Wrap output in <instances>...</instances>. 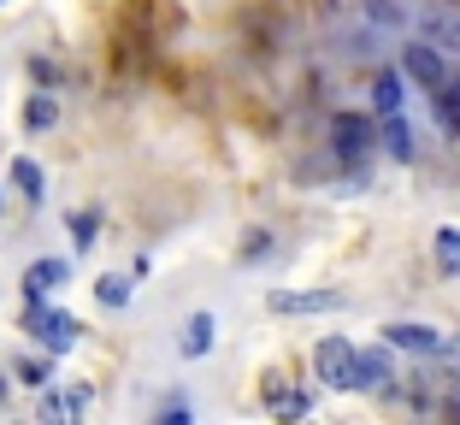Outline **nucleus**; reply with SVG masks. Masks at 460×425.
I'll return each instance as SVG.
<instances>
[{
  "label": "nucleus",
  "instance_id": "nucleus-1",
  "mask_svg": "<svg viewBox=\"0 0 460 425\" xmlns=\"http://www.w3.org/2000/svg\"><path fill=\"white\" fill-rule=\"evenodd\" d=\"M378 137H384V130H372L366 112H337V119H331V148H337L342 165L372 160V142H378Z\"/></svg>",
  "mask_w": 460,
  "mask_h": 425
},
{
  "label": "nucleus",
  "instance_id": "nucleus-2",
  "mask_svg": "<svg viewBox=\"0 0 460 425\" xmlns=\"http://www.w3.org/2000/svg\"><path fill=\"white\" fill-rule=\"evenodd\" d=\"M313 372H319V385H331V390H354L360 349H354L349 337H325V343L313 349Z\"/></svg>",
  "mask_w": 460,
  "mask_h": 425
},
{
  "label": "nucleus",
  "instance_id": "nucleus-3",
  "mask_svg": "<svg viewBox=\"0 0 460 425\" xmlns=\"http://www.w3.org/2000/svg\"><path fill=\"white\" fill-rule=\"evenodd\" d=\"M24 325L36 331V337H41V349H54V355H71V349H77V331H83L71 314H48V307H41V296H30Z\"/></svg>",
  "mask_w": 460,
  "mask_h": 425
},
{
  "label": "nucleus",
  "instance_id": "nucleus-4",
  "mask_svg": "<svg viewBox=\"0 0 460 425\" xmlns=\"http://www.w3.org/2000/svg\"><path fill=\"white\" fill-rule=\"evenodd\" d=\"M271 314H296V319H307V314H337V307H349V296L342 289H271Z\"/></svg>",
  "mask_w": 460,
  "mask_h": 425
},
{
  "label": "nucleus",
  "instance_id": "nucleus-5",
  "mask_svg": "<svg viewBox=\"0 0 460 425\" xmlns=\"http://www.w3.org/2000/svg\"><path fill=\"white\" fill-rule=\"evenodd\" d=\"M402 71H407L413 83H420L425 95H437V89L448 83V59L437 54L431 41H407V48H402Z\"/></svg>",
  "mask_w": 460,
  "mask_h": 425
},
{
  "label": "nucleus",
  "instance_id": "nucleus-6",
  "mask_svg": "<svg viewBox=\"0 0 460 425\" xmlns=\"http://www.w3.org/2000/svg\"><path fill=\"white\" fill-rule=\"evenodd\" d=\"M384 343L390 349H413V355H437L443 337H437L431 325H420V319H395V325H384Z\"/></svg>",
  "mask_w": 460,
  "mask_h": 425
},
{
  "label": "nucleus",
  "instance_id": "nucleus-7",
  "mask_svg": "<svg viewBox=\"0 0 460 425\" xmlns=\"http://www.w3.org/2000/svg\"><path fill=\"white\" fill-rule=\"evenodd\" d=\"M66 284H71V266L54 261V254H48V261H36L24 272V296H54V289H66Z\"/></svg>",
  "mask_w": 460,
  "mask_h": 425
},
{
  "label": "nucleus",
  "instance_id": "nucleus-8",
  "mask_svg": "<svg viewBox=\"0 0 460 425\" xmlns=\"http://www.w3.org/2000/svg\"><path fill=\"white\" fill-rule=\"evenodd\" d=\"M395 372H390V349H366L360 355V372H354V390H384Z\"/></svg>",
  "mask_w": 460,
  "mask_h": 425
},
{
  "label": "nucleus",
  "instance_id": "nucleus-9",
  "mask_svg": "<svg viewBox=\"0 0 460 425\" xmlns=\"http://www.w3.org/2000/svg\"><path fill=\"white\" fill-rule=\"evenodd\" d=\"M177 349L190 360H201L207 349H213V314H190V325H183V337H177Z\"/></svg>",
  "mask_w": 460,
  "mask_h": 425
},
{
  "label": "nucleus",
  "instance_id": "nucleus-10",
  "mask_svg": "<svg viewBox=\"0 0 460 425\" xmlns=\"http://www.w3.org/2000/svg\"><path fill=\"white\" fill-rule=\"evenodd\" d=\"M13 190L24 195V201H41V195H48V178H41V165L30 160V154H18V160H13Z\"/></svg>",
  "mask_w": 460,
  "mask_h": 425
},
{
  "label": "nucleus",
  "instance_id": "nucleus-11",
  "mask_svg": "<svg viewBox=\"0 0 460 425\" xmlns=\"http://www.w3.org/2000/svg\"><path fill=\"white\" fill-rule=\"evenodd\" d=\"M384 148H390V160H413V130L402 112H384Z\"/></svg>",
  "mask_w": 460,
  "mask_h": 425
},
{
  "label": "nucleus",
  "instance_id": "nucleus-12",
  "mask_svg": "<svg viewBox=\"0 0 460 425\" xmlns=\"http://www.w3.org/2000/svg\"><path fill=\"white\" fill-rule=\"evenodd\" d=\"M402 77H407V71H378V83H372V107H378V112H402Z\"/></svg>",
  "mask_w": 460,
  "mask_h": 425
},
{
  "label": "nucleus",
  "instance_id": "nucleus-13",
  "mask_svg": "<svg viewBox=\"0 0 460 425\" xmlns=\"http://www.w3.org/2000/svg\"><path fill=\"white\" fill-rule=\"evenodd\" d=\"M54 124H59V95H30L24 130H54Z\"/></svg>",
  "mask_w": 460,
  "mask_h": 425
},
{
  "label": "nucleus",
  "instance_id": "nucleus-14",
  "mask_svg": "<svg viewBox=\"0 0 460 425\" xmlns=\"http://www.w3.org/2000/svg\"><path fill=\"white\" fill-rule=\"evenodd\" d=\"M89 408V390H71V396H41V420H77Z\"/></svg>",
  "mask_w": 460,
  "mask_h": 425
},
{
  "label": "nucleus",
  "instance_id": "nucleus-15",
  "mask_svg": "<svg viewBox=\"0 0 460 425\" xmlns=\"http://www.w3.org/2000/svg\"><path fill=\"white\" fill-rule=\"evenodd\" d=\"M266 396H271V413H278V420H301V413L313 408V402L301 396V390H284V385H271Z\"/></svg>",
  "mask_w": 460,
  "mask_h": 425
},
{
  "label": "nucleus",
  "instance_id": "nucleus-16",
  "mask_svg": "<svg viewBox=\"0 0 460 425\" xmlns=\"http://www.w3.org/2000/svg\"><path fill=\"white\" fill-rule=\"evenodd\" d=\"M360 13L372 18V24H378V30H407V13H402V6H395V0H366Z\"/></svg>",
  "mask_w": 460,
  "mask_h": 425
},
{
  "label": "nucleus",
  "instance_id": "nucleus-17",
  "mask_svg": "<svg viewBox=\"0 0 460 425\" xmlns=\"http://www.w3.org/2000/svg\"><path fill=\"white\" fill-rule=\"evenodd\" d=\"M437 266H443V272H460V225H443V231H437Z\"/></svg>",
  "mask_w": 460,
  "mask_h": 425
},
{
  "label": "nucleus",
  "instance_id": "nucleus-18",
  "mask_svg": "<svg viewBox=\"0 0 460 425\" xmlns=\"http://www.w3.org/2000/svg\"><path fill=\"white\" fill-rule=\"evenodd\" d=\"M431 101H437V112H443V124H448V130H455V137H460V83L448 77V83H443V89H437Z\"/></svg>",
  "mask_w": 460,
  "mask_h": 425
},
{
  "label": "nucleus",
  "instance_id": "nucleus-19",
  "mask_svg": "<svg viewBox=\"0 0 460 425\" xmlns=\"http://www.w3.org/2000/svg\"><path fill=\"white\" fill-rule=\"evenodd\" d=\"M95 296H101V307H124L130 302V278H101Z\"/></svg>",
  "mask_w": 460,
  "mask_h": 425
},
{
  "label": "nucleus",
  "instance_id": "nucleus-20",
  "mask_svg": "<svg viewBox=\"0 0 460 425\" xmlns=\"http://www.w3.org/2000/svg\"><path fill=\"white\" fill-rule=\"evenodd\" d=\"M95 231H101L95 213H71V236H77V248H95Z\"/></svg>",
  "mask_w": 460,
  "mask_h": 425
},
{
  "label": "nucleus",
  "instance_id": "nucleus-21",
  "mask_svg": "<svg viewBox=\"0 0 460 425\" xmlns=\"http://www.w3.org/2000/svg\"><path fill=\"white\" fill-rule=\"evenodd\" d=\"M18 378H24L30 390H48V378H54V372H48V360H18Z\"/></svg>",
  "mask_w": 460,
  "mask_h": 425
},
{
  "label": "nucleus",
  "instance_id": "nucleus-22",
  "mask_svg": "<svg viewBox=\"0 0 460 425\" xmlns=\"http://www.w3.org/2000/svg\"><path fill=\"white\" fill-rule=\"evenodd\" d=\"M266 248H271V243H266V231H254V243H243V261H260Z\"/></svg>",
  "mask_w": 460,
  "mask_h": 425
},
{
  "label": "nucleus",
  "instance_id": "nucleus-23",
  "mask_svg": "<svg viewBox=\"0 0 460 425\" xmlns=\"http://www.w3.org/2000/svg\"><path fill=\"white\" fill-rule=\"evenodd\" d=\"M455 402H460V372H455Z\"/></svg>",
  "mask_w": 460,
  "mask_h": 425
},
{
  "label": "nucleus",
  "instance_id": "nucleus-24",
  "mask_svg": "<svg viewBox=\"0 0 460 425\" xmlns=\"http://www.w3.org/2000/svg\"><path fill=\"white\" fill-rule=\"evenodd\" d=\"M0 6H6V0H0Z\"/></svg>",
  "mask_w": 460,
  "mask_h": 425
}]
</instances>
